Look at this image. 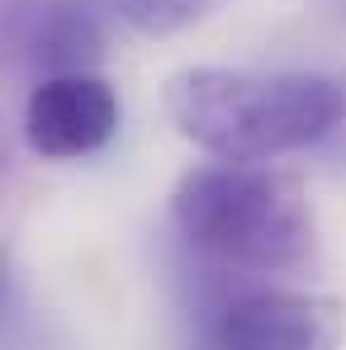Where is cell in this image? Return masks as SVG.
I'll return each mask as SVG.
<instances>
[{"instance_id": "6da1fadb", "label": "cell", "mask_w": 346, "mask_h": 350, "mask_svg": "<svg viewBox=\"0 0 346 350\" xmlns=\"http://www.w3.org/2000/svg\"><path fill=\"white\" fill-rule=\"evenodd\" d=\"M166 114L214 161H275L323 147L346 118V81L328 71L185 66L166 81Z\"/></svg>"}, {"instance_id": "7a4b0ae2", "label": "cell", "mask_w": 346, "mask_h": 350, "mask_svg": "<svg viewBox=\"0 0 346 350\" xmlns=\"http://www.w3.org/2000/svg\"><path fill=\"white\" fill-rule=\"evenodd\" d=\"M171 223L219 275H289L318 256V223L299 180L247 161L185 171L171 189Z\"/></svg>"}, {"instance_id": "3957f363", "label": "cell", "mask_w": 346, "mask_h": 350, "mask_svg": "<svg viewBox=\"0 0 346 350\" xmlns=\"http://www.w3.org/2000/svg\"><path fill=\"white\" fill-rule=\"evenodd\" d=\"M204 336L214 350H337L346 336V303L332 293L251 284L209 308Z\"/></svg>"}, {"instance_id": "277c9868", "label": "cell", "mask_w": 346, "mask_h": 350, "mask_svg": "<svg viewBox=\"0 0 346 350\" xmlns=\"http://www.w3.org/2000/svg\"><path fill=\"white\" fill-rule=\"evenodd\" d=\"M119 90L100 71L48 76L24 100V142L43 161H81L110 147L119 133Z\"/></svg>"}, {"instance_id": "5b68a950", "label": "cell", "mask_w": 346, "mask_h": 350, "mask_svg": "<svg viewBox=\"0 0 346 350\" xmlns=\"http://www.w3.org/2000/svg\"><path fill=\"white\" fill-rule=\"evenodd\" d=\"M5 53L34 85L48 76L100 71L110 38L95 0H10L5 5Z\"/></svg>"}, {"instance_id": "8992f818", "label": "cell", "mask_w": 346, "mask_h": 350, "mask_svg": "<svg viewBox=\"0 0 346 350\" xmlns=\"http://www.w3.org/2000/svg\"><path fill=\"white\" fill-rule=\"evenodd\" d=\"M223 0H110L119 19L143 33V38H171V33H185L195 24H204Z\"/></svg>"}, {"instance_id": "52a82bcc", "label": "cell", "mask_w": 346, "mask_h": 350, "mask_svg": "<svg viewBox=\"0 0 346 350\" xmlns=\"http://www.w3.org/2000/svg\"><path fill=\"white\" fill-rule=\"evenodd\" d=\"M323 147H337V157H346V118L337 123V133H332V137H328Z\"/></svg>"}, {"instance_id": "ba28073f", "label": "cell", "mask_w": 346, "mask_h": 350, "mask_svg": "<svg viewBox=\"0 0 346 350\" xmlns=\"http://www.w3.org/2000/svg\"><path fill=\"white\" fill-rule=\"evenodd\" d=\"M332 5H337V14H346V0H332Z\"/></svg>"}]
</instances>
